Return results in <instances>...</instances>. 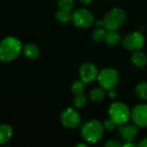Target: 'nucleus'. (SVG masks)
<instances>
[{
  "label": "nucleus",
  "instance_id": "obj_1",
  "mask_svg": "<svg viewBox=\"0 0 147 147\" xmlns=\"http://www.w3.org/2000/svg\"><path fill=\"white\" fill-rule=\"evenodd\" d=\"M22 52V42L16 37H7L0 43V59L9 62L16 59Z\"/></svg>",
  "mask_w": 147,
  "mask_h": 147
},
{
  "label": "nucleus",
  "instance_id": "obj_2",
  "mask_svg": "<svg viewBox=\"0 0 147 147\" xmlns=\"http://www.w3.org/2000/svg\"><path fill=\"white\" fill-rule=\"evenodd\" d=\"M104 130V127L100 121L96 120H91L86 122L83 127L81 134L83 139L87 142L96 143L102 138Z\"/></svg>",
  "mask_w": 147,
  "mask_h": 147
},
{
  "label": "nucleus",
  "instance_id": "obj_3",
  "mask_svg": "<svg viewBox=\"0 0 147 147\" xmlns=\"http://www.w3.org/2000/svg\"><path fill=\"white\" fill-rule=\"evenodd\" d=\"M126 19V12L122 9L114 8L104 16L102 22L107 30H117L124 24Z\"/></svg>",
  "mask_w": 147,
  "mask_h": 147
},
{
  "label": "nucleus",
  "instance_id": "obj_4",
  "mask_svg": "<svg viewBox=\"0 0 147 147\" xmlns=\"http://www.w3.org/2000/svg\"><path fill=\"white\" fill-rule=\"evenodd\" d=\"M109 117L116 125H124L131 118L129 108L123 102H116L111 104L109 110Z\"/></svg>",
  "mask_w": 147,
  "mask_h": 147
},
{
  "label": "nucleus",
  "instance_id": "obj_5",
  "mask_svg": "<svg viewBox=\"0 0 147 147\" xmlns=\"http://www.w3.org/2000/svg\"><path fill=\"white\" fill-rule=\"evenodd\" d=\"M97 80L102 88L109 90L117 85L119 82V74L117 71L113 68H106L99 73Z\"/></svg>",
  "mask_w": 147,
  "mask_h": 147
},
{
  "label": "nucleus",
  "instance_id": "obj_6",
  "mask_svg": "<svg viewBox=\"0 0 147 147\" xmlns=\"http://www.w3.org/2000/svg\"><path fill=\"white\" fill-rule=\"evenodd\" d=\"M73 23L83 28H88L92 26L94 22V17L92 13L86 9H78L71 16Z\"/></svg>",
  "mask_w": 147,
  "mask_h": 147
},
{
  "label": "nucleus",
  "instance_id": "obj_7",
  "mask_svg": "<svg viewBox=\"0 0 147 147\" xmlns=\"http://www.w3.org/2000/svg\"><path fill=\"white\" fill-rule=\"evenodd\" d=\"M145 41V37L140 32H134L124 38L122 45L129 51H139L144 47Z\"/></svg>",
  "mask_w": 147,
  "mask_h": 147
},
{
  "label": "nucleus",
  "instance_id": "obj_8",
  "mask_svg": "<svg viewBox=\"0 0 147 147\" xmlns=\"http://www.w3.org/2000/svg\"><path fill=\"white\" fill-rule=\"evenodd\" d=\"M99 75L97 67L92 63H84L79 69V76L84 83L95 81Z\"/></svg>",
  "mask_w": 147,
  "mask_h": 147
},
{
  "label": "nucleus",
  "instance_id": "obj_9",
  "mask_svg": "<svg viewBox=\"0 0 147 147\" xmlns=\"http://www.w3.org/2000/svg\"><path fill=\"white\" fill-rule=\"evenodd\" d=\"M80 115L73 109H66L61 115V123L67 128H75L80 123Z\"/></svg>",
  "mask_w": 147,
  "mask_h": 147
},
{
  "label": "nucleus",
  "instance_id": "obj_10",
  "mask_svg": "<svg viewBox=\"0 0 147 147\" xmlns=\"http://www.w3.org/2000/svg\"><path fill=\"white\" fill-rule=\"evenodd\" d=\"M131 118L137 127H147V105L139 104L131 113Z\"/></svg>",
  "mask_w": 147,
  "mask_h": 147
},
{
  "label": "nucleus",
  "instance_id": "obj_11",
  "mask_svg": "<svg viewBox=\"0 0 147 147\" xmlns=\"http://www.w3.org/2000/svg\"><path fill=\"white\" fill-rule=\"evenodd\" d=\"M120 137L121 140L125 142L133 141L138 135V128L137 126L132 125V124H124L121 125L120 130H119Z\"/></svg>",
  "mask_w": 147,
  "mask_h": 147
},
{
  "label": "nucleus",
  "instance_id": "obj_12",
  "mask_svg": "<svg viewBox=\"0 0 147 147\" xmlns=\"http://www.w3.org/2000/svg\"><path fill=\"white\" fill-rule=\"evenodd\" d=\"M131 61L136 67H144L147 64V56L142 52H134L131 56Z\"/></svg>",
  "mask_w": 147,
  "mask_h": 147
},
{
  "label": "nucleus",
  "instance_id": "obj_13",
  "mask_svg": "<svg viewBox=\"0 0 147 147\" xmlns=\"http://www.w3.org/2000/svg\"><path fill=\"white\" fill-rule=\"evenodd\" d=\"M13 130L11 127L6 124L0 125V145L7 143L12 137Z\"/></svg>",
  "mask_w": 147,
  "mask_h": 147
},
{
  "label": "nucleus",
  "instance_id": "obj_14",
  "mask_svg": "<svg viewBox=\"0 0 147 147\" xmlns=\"http://www.w3.org/2000/svg\"><path fill=\"white\" fill-rule=\"evenodd\" d=\"M24 54L30 59H35L40 55L39 48L34 44H26L23 47Z\"/></svg>",
  "mask_w": 147,
  "mask_h": 147
},
{
  "label": "nucleus",
  "instance_id": "obj_15",
  "mask_svg": "<svg viewBox=\"0 0 147 147\" xmlns=\"http://www.w3.org/2000/svg\"><path fill=\"white\" fill-rule=\"evenodd\" d=\"M105 40L109 46H116L121 40V34L116 30H110L107 33Z\"/></svg>",
  "mask_w": 147,
  "mask_h": 147
},
{
  "label": "nucleus",
  "instance_id": "obj_16",
  "mask_svg": "<svg viewBox=\"0 0 147 147\" xmlns=\"http://www.w3.org/2000/svg\"><path fill=\"white\" fill-rule=\"evenodd\" d=\"M106 93L101 88H95L93 90H90V100L94 101V102H101L105 98Z\"/></svg>",
  "mask_w": 147,
  "mask_h": 147
},
{
  "label": "nucleus",
  "instance_id": "obj_17",
  "mask_svg": "<svg viewBox=\"0 0 147 147\" xmlns=\"http://www.w3.org/2000/svg\"><path fill=\"white\" fill-rule=\"evenodd\" d=\"M55 16H56V19L61 23H67L71 19V15L70 11L60 9L56 12Z\"/></svg>",
  "mask_w": 147,
  "mask_h": 147
},
{
  "label": "nucleus",
  "instance_id": "obj_18",
  "mask_svg": "<svg viewBox=\"0 0 147 147\" xmlns=\"http://www.w3.org/2000/svg\"><path fill=\"white\" fill-rule=\"evenodd\" d=\"M135 93L142 100H147V82H143L136 86Z\"/></svg>",
  "mask_w": 147,
  "mask_h": 147
},
{
  "label": "nucleus",
  "instance_id": "obj_19",
  "mask_svg": "<svg viewBox=\"0 0 147 147\" xmlns=\"http://www.w3.org/2000/svg\"><path fill=\"white\" fill-rule=\"evenodd\" d=\"M85 84L83 80H78L76 81L71 88V90L74 95H78V94H84L85 90Z\"/></svg>",
  "mask_w": 147,
  "mask_h": 147
},
{
  "label": "nucleus",
  "instance_id": "obj_20",
  "mask_svg": "<svg viewBox=\"0 0 147 147\" xmlns=\"http://www.w3.org/2000/svg\"><path fill=\"white\" fill-rule=\"evenodd\" d=\"M106 30L103 28H96V30H94L93 34H92V39L96 41V42H102L103 40H105L106 38Z\"/></svg>",
  "mask_w": 147,
  "mask_h": 147
},
{
  "label": "nucleus",
  "instance_id": "obj_21",
  "mask_svg": "<svg viewBox=\"0 0 147 147\" xmlns=\"http://www.w3.org/2000/svg\"><path fill=\"white\" fill-rule=\"evenodd\" d=\"M87 103V98L84 94H78L75 95V97L73 99V104L77 108H83Z\"/></svg>",
  "mask_w": 147,
  "mask_h": 147
},
{
  "label": "nucleus",
  "instance_id": "obj_22",
  "mask_svg": "<svg viewBox=\"0 0 147 147\" xmlns=\"http://www.w3.org/2000/svg\"><path fill=\"white\" fill-rule=\"evenodd\" d=\"M58 5L60 9L67 10L70 12L73 9V7H74L73 0H59Z\"/></svg>",
  "mask_w": 147,
  "mask_h": 147
},
{
  "label": "nucleus",
  "instance_id": "obj_23",
  "mask_svg": "<svg viewBox=\"0 0 147 147\" xmlns=\"http://www.w3.org/2000/svg\"><path fill=\"white\" fill-rule=\"evenodd\" d=\"M103 127H104V129H106L107 131H113L115 128L116 124L109 118V119H107L106 121H104Z\"/></svg>",
  "mask_w": 147,
  "mask_h": 147
},
{
  "label": "nucleus",
  "instance_id": "obj_24",
  "mask_svg": "<svg viewBox=\"0 0 147 147\" xmlns=\"http://www.w3.org/2000/svg\"><path fill=\"white\" fill-rule=\"evenodd\" d=\"M106 147H121L122 146V144L115 140H109L108 142L105 143Z\"/></svg>",
  "mask_w": 147,
  "mask_h": 147
},
{
  "label": "nucleus",
  "instance_id": "obj_25",
  "mask_svg": "<svg viewBox=\"0 0 147 147\" xmlns=\"http://www.w3.org/2000/svg\"><path fill=\"white\" fill-rule=\"evenodd\" d=\"M109 96L111 98L115 99V98L116 97V96H117V93H116V91H115V90H114V89H112V90H109Z\"/></svg>",
  "mask_w": 147,
  "mask_h": 147
},
{
  "label": "nucleus",
  "instance_id": "obj_26",
  "mask_svg": "<svg viewBox=\"0 0 147 147\" xmlns=\"http://www.w3.org/2000/svg\"><path fill=\"white\" fill-rule=\"evenodd\" d=\"M122 146L124 147H135L136 145L134 143H133L132 141H129V142H126V144L122 145Z\"/></svg>",
  "mask_w": 147,
  "mask_h": 147
},
{
  "label": "nucleus",
  "instance_id": "obj_27",
  "mask_svg": "<svg viewBox=\"0 0 147 147\" xmlns=\"http://www.w3.org/2000/svg\"><path fill=\"white\" fill-rule=\"evenodd\" d=\"M139 146L141 147H147V138L144 139L140 144H139Z\"/></svg>",
  "mask_w": 147,
  "mask_h": 147
},
{
  "label": "nucleus",
  "instance_id": "obj_28",
  "mask_svg": "<svg viewBox=\"0 0 147 147\" xmlns=\"http://www.w3.org/2000/svg\"><path fill=\"white\" fill-rule=\"evenodd\" d=\"M81 3H84V4H90V3H92L93 2V0H79Z\"/></svg>",
  "mask_w": 147,
  "mask_h": 147
},
{
  "label": "nucleus",
  "instance_id": "obj_29",
  "mask_svg": "<svg viewBox=\"0 0 147 147\" xmlns=\"http://www.w3.org/2000/svg\"><path fill=\"white\" fill-rule=\"evenodd\" d=\"M80 146L86 147V146H86L85 144H78V145H77V147H80Z\"/></svg>",
  "mask_w": 147,
  "mask_h": 147
}]
</instances>
